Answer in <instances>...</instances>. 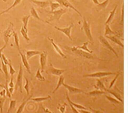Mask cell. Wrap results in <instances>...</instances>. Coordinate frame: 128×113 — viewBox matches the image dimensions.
I'll return each instance as SVG.
<instances>
[{"label":"cell","mask_w":128,"mask_h":113,"mask_svg":"<svg viewBox=\"0 0 128 113\" xmlns=\"http://www.w3.org/2000/svg\"><path fill=\"white\" fill-rule=\"evenodd\" d=\"M67 11V9L66 8H60L58 10H55L52 11H48L50 13L52 14V17L50 18V19H48V21L47 22L48 23L49 22L54 21V20H60V17L62 16L66 13Z\"/></svg>","instance_id":"1"},{"label":"cell","mask_w":128,"mask_h":113,"mask_svg":"<svg viewBox=\"0 0 128 113\" xmlns=\"http://www.w3.org/2000/svg\"><path fill=\"white\" fill-rule=\"evenodd\" d=\"M14 25L13 23L12 22H10L6 30H4L2 33L3 38H4V42L5 43L4 44L6 45H8L10 41V39L13 34V32L14 31Z\"/></svg>","instance_id":"2"},{"label":"cell","mask_w":128,"mask_h":113,"mask_svg":"<svg viewBox=\"0 0 128 113\" xmlns=\"http://www.w3.org/2000/svg\"><path fill=\"white\" fill-rule=\"evenodd\" d=\"M22 79H23V70H22V64H20L19 71H18V76L16 77V80L15 90L16 91L17 90V89L18 88L21 93H22Z\"/></svg>","instance_id":"3"},{"label":"cell","mask_w":128,"mask_h":113,"mask_svg":"<svg viewBox=\"0 0 128 113\" xmlns=\"http://www.w3.org/2000/svg\"><path fill=\"white\" fill-rule=\"evenodd\" d=\"M66 71L64 69H60L56 68L52 63L50 64V66L48 69L46 71V73L48 75H53L58 76L62 75Z\"/></svg>","instance_id":"4"},{"label":"cell","mask_w":128,"mask_h":113,"mask_svg":"<svg viewBox=\"0 0 128 113\" xmlns=\"http://www.w3.org/2000/svg\"><path fill=\"white\" fill-rule=\"evenodd\" d=\"M47 53L46 51L42 52L40 54V63L41 72H43L47 62Z\"/></svg>","instance_id":"5"},{"label":"cell","mask_w":128,"mask_h":113,"mask_svg":"<svg viewBox=\"0 0 128 113\" xmlns=\"http://www.w3.org/2000/svg\"><path fill=\"white\" fill-rule=\"evenodd\" d=\"M74 25L73 24H71L70 25V26H69L68 27H65V28H60V27H57L56 26H54V27L55 29H56V30L60 31L61 32L63 33L65 35H66L68 38H70V40H72V38L71 37V35H70V32H71V29L72 28V27H73Z\"/></svg>","instance_id":"6"},{"label":"cell","mask_w":128,"mask_h":113,"mask_svg":"<svg viewBox=\"0 0 128 113\" xmlns=\"http://www.w3.org/2000/svg\"><path fill=\"white\" fill-rule=\"evenodd\" d=\"M55 0L56 2L60 3V6H62L66 8H70L72 9L75 11H76L79 15L81 16V14L79 12V11L70 3V2H69L68 0Z\"/></svg>","instance_id":"7"},{"label":"cell","mask_w":128,"mask_h":113,"mask_svg":"<svg viewBox=\"0 0 128 113\" xmlns=\"http://www.w3.org/2000/svg\"><path fill=\"white\" fill-rule=\"evenodd\" d=\"M0 62L2 63V72L4 74V77H5V86H8V81L10 80V75L9 73L8 72V67L7 65L5 64L2 60H0Z\"/></svg>","instance_id":"8"},{"label":"cell","mask_w":128,"mask_h":113,"mask_svg":"<svg viewBox=\"0 0 128 113\" xmlns=\"http://www.w3.org/2000/svg\"><path fill=\"white\" fill-rule=\"evenodd\" d=\"M32 2L38 6L44 8L50 5V1L49 0H30Z\"/></svg>","instance_id":"9"},{"label":"cell","mask_w":128,"mask_h":113,"mask_svg":"<svg viewBox=\"0 0 128 113\" xmlns=\"http://www.w3.org/2000/svg\"><path fill=\"white\" fill-rule=\"evenodd\" d=\"M19 53L21 57V59H22V62L23 65L24 66V67L26 68V71L28 72V73H30V74H32L31 71H30V66L29 65V63L28 62V60L27 59L26 56L24 55V54H22L20 51H19Z\"/></svg>","instance_id":"10"},{"label":"cell","mask_w":128,"mask_h":113,"mask_svg":"<svg viewBox=\"0 0 128 113\" xmlns=\"http://www.w3.org/2000/svg\"><path fill=\"white\" fill-rule=\"evenodd\" d=\"M48 40L50 41V42L51 43V44H52V46L54 47V49H55L56 51L62 58H66V55L64 54V53L62 52V51L61 50V49L60 48V47L55 43V42H54V40L52 38H50V37H48Z\"/></svg>","instance_id":"11"},{"label":"cell","mask_w":128,"mask_h":113,"mask_svg":"<svg viewBox=\"0 0 128 113\" xmlns=\"http://www.w3.org/2000/svg\"><path fill=\"white\" fill-rule=\"evenodd\" d=\"M22 0H14V2H13V3H12L10 6H9V7H8L5 10H3V11H1V12H0V16H1V15H2V14H4V13H6V12H8V11H10L12 8L14 7L15 6H16V5H18V4H19L20 3V2L22 1Z\"/></svg>","instance_id":"12"},{"label":"cell","mask_w":128,"mask_h":113,"mask_svg":"<svg viewBox=\"0 0 128 113\" xmlns=\"http://www.w3.org/2000/svg\"><path fill=\"white\" fill-rule=\"evenodd\" d=\"M41 51L38 50H28L26 51V56L27 59L28 60L32 57L36 55H40L41 53Z\"/></svg>","instance_id":"13"},{"label":"cell","mask_w":128,"mask_h":113,"mask_svg":"<svg viewBox=\"0 0 128 113\" xmlns=\"http://www.w3.org/2000/svg\"><path fill=\"white\" fill-rule=\"evenodd\" d=\"M64 76L62 75L60 76L58 83L56 85V87H55L54 89L53 90V91L52 92V94L55 93L61 86H63V84H64Z\"/></svg>","instance_id":"14"},{"label":"cell","mask_w":128,"mask_h":113,"mask_svg":"<svg viewBox=\"0 0 128 113\" xmlns=\"http://www.w3.org/2000/svg\"><path fill=\"white\" fill-rule=\"evenodd\" d=\"M16 100H12L10 99V106L8 109L7 113H12L13 112L16 108Z\"/></svg>","instance_id":"15"},{"label":"cell","mask_w":128,"mask_h":113,"mask_svg":"<svg viewBox=\"0 0 128 113\" xmlns=\"http://www.w3.org/2000/svg\"><path fill=\"white\" fill-rule=\"evenodd\" d=\"M32 97V95H31L27 99H26L25 101H24L20 104V105L18 107V109H17V111H16V113H22V111H23V110H24V107H25L26 105V103H28V102L30 100Z\"/></svg>","instance_id":"16"},{"label":"cell","mask_w":128,"mask_h":113,"mask_svg":"<svg viewBox=\"0 0 128 113\" xmlns=\"http://www.w3.org/2000/svg\"><path fill=\"white\" fill-rule=\"evenodd\" d=\"M37 113H52V112L48 110V108H45L41 102L39 104L38 109L37 111Z\"/></svg>","instance_id":"17"},{"label":"cell","mask_w":128,"mask_h":113,"mask_svg":"<svg viewBox=\"0 0 128 113\" xmlns=\"http://www.w3.org/2000/svg\"><path fill=\"white\" fill-rule=\"evenodd\" d=\"M35 78L40 81H44L46 80L44 77L41 74V70L40 67H39L37 69L35 75Z\"/></svg>","instance_id":"18"},{"label":"cell","mask_w":128,"mask_h":113,"mask_svg":"<svg viewBox=\"0 0 128 113\" xmlns=\"http://www.w3.org/2000/svg\"><path fill=\"white\" fill-rule=\"evenodd\" d=\"M52 99L51 96H50V95H48V96H47L46 97H37V98H31L30 100L33 101L35 102L40 103V102H42L44 101L50 100V99Z\"/></svg>","instance_id":"19"},{"label":"cell","mask_w":128,"mask_h":113,"mask_svg":"<svg viewBox=\"0 0 128 113\" xmlns=\"http://www.w3.org/2000/svg\"><path fill=\"white\" fill-rule=\"evenodd\" d=\"M30 16L34 17V18L40 20V21H44V20H42L38 16L36 10V9L34 7H32L30 10Z\"/></svg>","instance_id":"20"},{"label":"cell","mask_w":128,"mask_h":113,"mask_svg":"<svg viewBox=\"0 0 128 113\" xmlns=\"http://www.w3.org/2000/svg\"><path fill=\"white\" fill-rule=\"evenodd\" d=\"M12 36L14 37V43L15 44L17 47L18 50V51H20V40H19V38H18V33L14 30V32H13V34Z\"/></svg>","instance_id":"21"},{"label":"cell","mask_w":128,"mask_h":113,"mask_svg":"<svg viewBox=\"0 0 128 113\" xmlns=\"http://www.w3.org/2000/svg\"><path fill=\"white\" fill-rule=\"evenodd\" d=\"M30 15H24L22 17V21L23 23V27L24 28L28 30V22L29 18H30Z\"/></svg>","instance_id":"22"},{"label":"cell","mask_w":128,"mask_h":113,"mask_svg":"<svg viewBox=\"0 0 128 113\" xmlns=\"http://www.w3.org/2000/svg\"><path fill=\"white\" fill-rule=\"evenodd\" d=\"M63 86L68 90V91L70 92V93H78L79 92L78 89L75 88L74 87H71L65 83H64L63 84Z\"/></svg>","instance_id":"23"},{"label":"cell","mask_w":128,"mask_h":113,"mask_svg":"<svg viewBox=\"0 0 128 113\" xmlns=\"http://www.w3.org/2000/svg\"><path fill=\"white\" fill-rule=\"evenodd\" d=\"M20 34H22V37L24 38V39L27 41H29L30 39L28 36V30L25 29L23 26L22 27L20 30Z\"/></svg>","instance_id":"24"},{"label":"cell","mask_w":128,"mask_h":113,"mask_svg":"<svg viewBox=\"0 0 128 113\" xmlns=\"http://www.w3.org/2000/svg\"><path fill=\"white\" fill-rule=\"evenodd\" d=\"M50 11H52L54 10H56L58 8L60 7V3H58V2H53L52 1H50Z\"/></svg>","instance_id":"25"},{"label":"cell","mask_w":128,"mask_h":113,"mask_svg":"<svg viewBox=\"0 0 128 113\" xmlns=\"http://www.w3.org/2000/svg\"><path fill=\"white\" fill-rule=\"evenodd\" d=\"M6 96H1L0 95V113H3V107L4 103V102L6 101Z\"/></svg>","instance_id":"26"},{"label":"cell","mask_w":128,"mask_h":113,"mask_svg":"<svg viewBox=\"0 0 128 113\" xmlns=\"http://www.w3.org/2000/svg\"><path fill=\"white\" fill-rule=\"evenodd\" d=\"M24 79H25V81H26V83L24 87V89H25L26 94L28 95H29L30 94V85H29V81L28 80V79H27V78H26V77H24Z\"/></svg>","instance_id":"27"},{"label":"cell","mask_w":128,"mask_h":113,"mask_svg":"<svg viewBox=\"0 0 128 113\" xmlns=\"http://www.w3.org/2000/svg\"><path fill=\"white\" fill-rule=\"evenodd\" d=\"M66 103H64L63 104H62V105L59 104L58 109L59 110L60 112L61 113H65V111H66Z\"/></svg>","instance_id":"28"},{"label":"cell","mask_w":128,"mask_h":113,"mask_svg":"<svg viewBox=\"0 0 128 113\" xmlns=\"http://www.w3.org/2000/svg\"><path fill=\"white\" fill-rule=\"evenodd\" d=\"M8 65L9 68H10V72H9L10 74V76H14V75L16 73V71L13 68V67L10 63V62H9V64Z\"/></svg>","instance_id":"29"},{"label":"cell","mask_w":128,"mask_h":113,"mask_svg":"<svg viewBox=\"0 0 128 113\" xmlns=\"http://www.w3.org/2000/svg\"><path fill=\"white\" fill-rule=\"evenodd\" d=\"M10 82L8 84V87L14 88V76H10Z\"/></svg>","instance_id":"30"},{"label":"cell","mask_w":128,"mask_h":113,"mask_svg":"<svg viewBox=\"0 0 128 113\" xmlns=\"http://www.w3.org/2000/svg\"><path fill=\"white\" fill-rule=\"evenodd\" d=\"M2 60L4 63L5 64H6V65H8L10 60H8L4 54H2Z\"/></svg>","instance_id":"31"},{"label":"cell","mask_w":128,"mask_h":113,"mask_svg":"<svg viewBox=\"0 0 128 113\" xmlns=\"http://www.w3.org/2000/svg\"><path fill=\"white\" fill-rule=\"evenodd\" d=\"M6 45L4 44V45L3 47H2V48H0V60H2V52L4 51V50L6 48Z\"/></svg>","instance_id":"32"},{"label":"cell","mask_w":128,"mask_h":113,"mask_svg":"<svg viewBox=\"0 0 128 113\" xmlns=\"http://www.w3.org/2000/svg\"><path fill=\"white\" fill-rule=\"evenodd\" d=\"M0 95L1 96H6V91L5 89H3L0 92Z\"/></svg>","instance_id":"33"},{"label":"cell","mask_w":128,"mask_h":113,"mask_svg":"<svg viewBox=\"0 0 128 113\" xmlns=\"http://www.w3.org/2000/svg\"><path fill=\"white\" fill-rule=\"evenodd\" d=\"M8 91L10 92L12 95L13 92L14 91V88H11V87H8Z\"/></svg>","instance_id":"34"},{"label":"cell","mask_w":128,"mask_h":113,"mask_svg":"<svg viewBox=\"0 0 128 113\" xmlns=\"http://www.w3.org/2000/svg\"><path fill=\"white\" fill-rule=\"evenodd\" d=\"M0 87H1V88H3V89H5V86H4V85H2V84L1 83H0Z\"/></svg>","instance_id":"35"},{"label":"cell","mask_w":128,"mask_h":113,"mask_svg":"<svg viewBox=\"0 0 128 113\" xmlns=\"http://www.w3.org/2000/svg\"><path fill=\"white\" fill-rule=\"evenodd\" d=\"M4 1V2H6V1H7V0H2Z\"/></svg>","instance_id":"36"},{"label":"cell","mask_w":128,"mask_h":113,"mask_svg":"<svg viewBox=\"0 0 128 113\" xmlns=\"http://www.w3.org/2000/svg\"><path fill=\"white\" fill-rule=\"evenodd\" d=\"M0 72H2V69L0 68Z\"/></svg>","instance_id":"37"}]
</instances>
